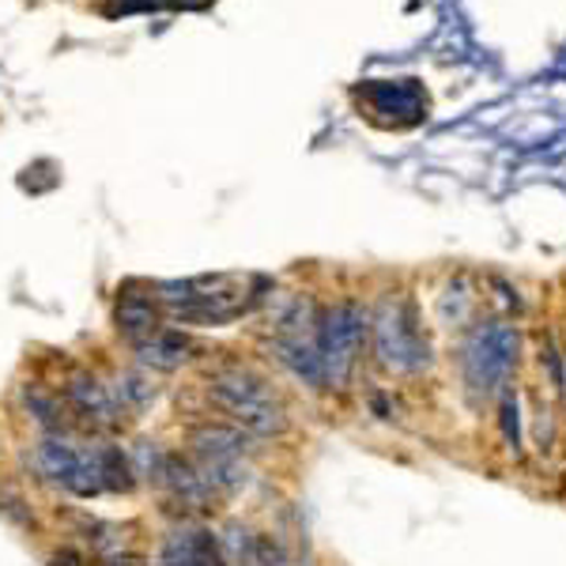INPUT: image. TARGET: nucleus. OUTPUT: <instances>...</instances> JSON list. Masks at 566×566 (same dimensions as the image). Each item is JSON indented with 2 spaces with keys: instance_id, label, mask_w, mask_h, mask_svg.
<instances>
[{
  "instance_id": "obj_1",
  "label": "nucleus",
  "mask_w": 566,
  "mask_h": 566,
  "mask_svg": "<svg viewBox=\"0 0 566 566\" xmlns=\"http://www.w3.org/2000/svg\"><path fill=\"white\" fill-rule=\"evenodd\" d=\"M261 287L264 283L258 276H234V272L151 283L155 303L178 328H223L239 322L264 298Z\"/></svg>"
},
{
  "instance_id": "obj_2",
  "label": "nucleus",
  "mask_w": 566,
  "mask_h": 566,
  "mask_svg": "<svg viewBox=\"0 0 566 566\" xmlns=\"http://www.w3.org/2000/svg\"><path fill=\"white\" fill-rule=\"evenodd\" d=\"M205 397L227 423L250 438H280L287 431V405L253 367H216L205 378Z\"/></svg>"
},
{
  "instance_id": "obj_3",
  "label": "nucleus",
  "mask_w": 566,
  "mask_h": 566,
  "mask_svg": "<svg viewBox=\"0 0 566 566\" xmlns=\"http://www.w3.org/2000/svg\"><path fill=\"white\" fill-rule=\"evenodd\" d=\"M522 355V333L510 322H480L469 328L461 344V378L476 400L502 397L510 389V374L517 370Z\"/></svg>"
},
{
  "instance_id": "obj_4",
  "label": "nucleus",
  "mask_w": 566,
  "mask_h": 566,
  "mask_svg": "<svg viewBox=\"0 0 566 566\" xmlns=\"http://www.w3.org/2000/svg\"><path fill=\"white\" fill-rule=\"evenodd\" d=\"M189 458L200 464V472L212 483L219 499L242 495L253 483V438L239 431L227 419H205L189 431Z\"/></svg>"
},
{
  "instance_id": "obj_5",
  "label": "nucleus",
  "mask_w": 566,
  "mask_h": 566,
  "mask_svg": "<svg viewBox=\"0 0 566 566\" xmlns=\"http://www.w3.org/2000/svg\"><path fill=\"white\" fill-rule=\"evenodd\" d=\"M374 359L389 374H419L431 367V340H427L419 314L408 298H386L370 317Z\"/></svg>"
},
{
  "instance_id": "obj_6",
  "label": "nucleus",
  "mask_w": 566,
  "mask_h": 566,
  "mask_svg": "<svg viewBox=\"0 0 566 566\" xmlns=\"http://www.w3.org/2000/svg\"><path fill=\"white\" fill-rule=\"evenodd\" d=\"M370 336V314L344 298L317 314V352L325 367V389H348L359 367V355Z\"/></svg>"
},
{
  "instance_id": "obj_7",
  "label": "nucleus",
  "mask_w": 566,
  "mask_h": 566,
  "mask_svg": "<svg viewBox=\"0 0 566 566\" xmlns=\"http://www.w3.org/2000/svg\"><path fill=\"white\" fill-rule=\"evenodd\" d=\"M34 461H39L42 480L72 499L103 495L95 446H84L80 438H72V431L42 434L39 446H34Z\"/></svg>"
},
{
  "instance_id": "obj_8",
  "label": "nucleus",
  "mask_w": 566,
  "mask_h": 566,
  "mask_svg": "<svg viewBox=\"0 0 566 566\" xmlns=\"http://www.w3.org/2000/svg\"><path fill=\"white\" fill-rule=\"evenodd\" d=\"M65 408H69V416H76V423L84 427V431H95V434H114V431H122V423H125V412H122V405H117L114 389H109V381L98 378L95 370L69 374Z\"/></svg>"
},
{
  "instance_id": "obj_9",
  "label": "nucleus",
  "mask_w": 566,
  "mask_h": 566,
  "mask_svg": "<svg viewBox=\"0 0 566 566\" xmlns=\"http://www.w3.org/2000/svg\"><path fill=\"white\" fill-rule=\"evenodd\" d=\"M159 566H227L223 536L200 517H186L163 536Z\"/></svg>"
},
{
  "instance_id": "obj_10",
  "label": "nucleus",
  "mask_w": 566,
  "mask_h": 566,
  "mask_svg": "<svg viewBox=\"0 0 566 566\" xmlns=\"http://www.w3.org/2000/svg\"><path fill=\"white\" fill-rule=\"evenodd\" d=\"M167 325V314L163 306L155 303V291L151 283H125L117 291V303H114V328L129 348H136L140 340H148L155 328Z\"/></svg>"
},
{
  "instance_id": "obj_11",
  "label": "nucleus",
  "mask_w": 566,
  "mask_h": 566,
  "mask_svg": "<svg viewBox=\"0 0 566 566\" xmlns=\"http://www.w3.org/2000/svg\"><path fill=\"white\" fill-rule=\"evenodd\" d=\"M133 355H136V367H144L148 374H178V370H186L189 363H197L200 344L186 328L163 325V328H155L148 340L136 344Z\"/></svg>"
},
{
  "instance_id": "obj_12",
  "label": "nucleus",
  "mask_w": 566,
  "mask_h": 566,
  "mask_svg": "<svg viewBox=\"0 0 566 566\" xmlns=\"http://www.w3.org/2000/svg\"><path fill=\"white\" fill-rule=\"evenodd\" d=\"M219 536H223L227 566H291L287 547H283L280 536H272V533L231 522Z\"/></svg>"
},
{
  "instance_id": "obj_13",
  "label": "nucleus",
  "mask_w": 566,
  "mask_h": 566,
  "mask_svg": "<svg viewBox=\"0 0 566 566\" xmlns=\"http://www.w3.org/2000/svg\"><path fill=\"white\" fill-rule=\"evenodd\" d=\"M95 458H98V480H103V495H129L140 483L136 476L133 453L122 450L117 442H95Z\"/></svg>"
},
{
  "instance_id": "obj_14",
  "label": "nucleus",
  "mask_w": 566,
  "mask_h": 566,
  "mask_svg": "<svg viewBox=\"0 0 566 566\" xmlns=\"http://www.w3.org/2000/svg\"><path fill=\"white\" fill-rule=\"evenodd\" d=\"M109 389H114L117 405H122V412L129 416V419L144 416L155 405V400H159V386H155V378L144 367L117 370L114 381H109Z\"/></svg>"
},
{
  "instance_id": "obj_15",
  "label": "nucleus",
  "mask_w": 566,
  "mask_h": 566,
  "mask_svg": "<svg viewBox=\"0 0 566 566\" xmlns=\"http://www.w3.org/2000/svg\"><path fill=\"white\" fill-rule=\"evenodd\" d=\"M23 408L34 416V423L42 427V434H57V431H69V408H65V397L50 392L45 386H23Z\"/></svg>"
},
{
  "instance_id": "obj_16",
  "label": "nucleus",
  "mask_w": 566,
  "mask_h": 566,
  "mask_svg": "<svg viewBox=\"0 0 566 566\" xmlns=\"http://www.w3.org/2000/svg\"><path fill=\"white\" fill-rule=\"evenodd\" d=\"M370 98H374V109H378V114H389V109L405 114V125L419 122V117H423V109H427L412 84H378L370 91Z\"/></svg>"
},
{
  "instance_id": "obj_17",
  "label": "nucleus",
  "mask_w": 566,
  "mask_h": 566,
  "mask_svg": "<svg viewBox=\"0 0 566 566\" xmlns=\"http://www.w3.org/2000/svg\"><path fill=\"white\" fill-rule=\"evenodd\" d=\"M472 306H476V298H472V291L458 280L453 287H446L442 298H438V317H442L446 328H461L472 317Z\"/></svg>"
},
{
  "instance_id": "obj_18",
  "label": "nucleus",
  "mask_w": 566,
  "mask_h": 566,
  "mask_svg": "<svg viewBox=\"0 0 566 566\" xmlns=\"http://www.w3.org/2000/svg\"><path fill=\"white\" fill-rule=\"evenodd\" d=\"M98 566H140V559L125 547H109V552L98 555Z\"/></svg>"
}]
</instances>
